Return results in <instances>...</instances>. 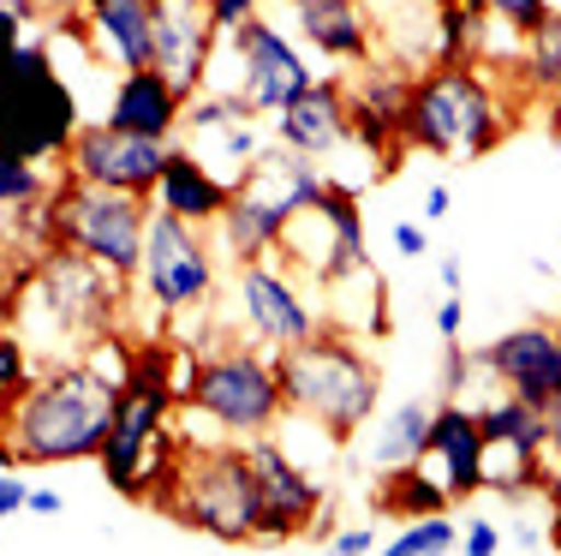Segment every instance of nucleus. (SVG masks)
I'll return each mask as SVG.
<instances>
[{"instance_id": "f257e3e1", "label": "nucleus", "mask_w": 561, "mask_h": 556, "mask_svg": "<svg viewBox=\"0 0 561 556\" xmlns=\"http://www.w3.org/2000/svg\"><path fill=\"white\" fill-rule=\"evenodd\" d=\"M119 413V377L102 365H55L24 383L12 407H0L12 461L24 467H72L102 455Z\"/></svg>"}, {"instance_id": "f03ea898", "label": "nucleus", "mask_w": 561, "mask_h": 556, "mask_svg": "<svg viewBox=\"0 0 561 556\" xmlns=\"http://www.w3.org/2000/svg\"><path fill=\"white\" fill-rule=\"evenodd\" d=\"M280 371V401L293 419H311L329 443H353L365 419L377 413L382 395V365L341 329H317L299 348L275 353Z\"/></svg>"}, {"instance_id": "7ed1b4c3", "label": "nucleus", "mask_w": 561, "mask_h": 556, "mask_svg": "<svg viewBox=\"0 0 561 556\" xmlns=\"http://www.w3.org/2000/svg\"><path fill=\"white\" fill-rule=\"evenodd\" d=\"M514 132V109L502 90L490 84L484 66H431L407 84V114H400V138L407 150H431L448 162H478Z\"/></svg>"}, {"instance_id": "20e7f679", "label": "nucleus", "mask_w": 561, "mask_h": 556, "mask_svg": "<svg viewBox=\"0 0 561 556\" xmlns=\"http://www.w3.org/2000/svg\"><path fill=\"white\" fill-rule=\"evenodd\" d=\"M168 491H180L168 521L209 533L216 545H257L263 538V479L251 449H233L221 436L216 443H185ZM168 491L156 497V509L168 502Z\"/></svg>"}, {"instance_id": "39448f33", "label": "nucleus", "mask_w": 561, "mask_h": 556, "mask_svg": "<svg viewBox=\"0 0 561 556\" xmlns=\"http://www.w3.org/2000/svg\"><path fill=\"white\" fill-rule=\"evenodd\" d=\"M78 138V102L55 78L43 43H19L0 60V144L19 156H66Z\"/></svg>"}, {"instance_id": "423d86ee", "label": "nucleus", "mask_w": 561, "mask_h": 556, "mask_svg": "<svg viewBox=\"0 0 561 556\" xmlns=\"http://www.w3.org/2000/svg\"><path fill=\"white\" fill-rule=\"evenodd\" d=\"M180 401H185V413L209 419V431L245 436V443L263 431H275V419H287L275 353H257V348L209 353V360L192 371V389H185Z\"/></svg>"}, {"instance_id": "0eeeda50", "label": "nucleus", "mask_w": 561, "mask_h": 556, "mask_svg": "<svg viewBox=\"0 0 561 556\" xmlns=\"http://www.w3.org/2000/svg\"><path fill=\"white\" fill-rule=\"evenodd\" d=\"M150 197L108 192V185H84L66 174L60 180V222L66 246L84 251L90 263H102L108 275H138L144 270V234H150Z\"/></svg>"}, {"instance_id": "6e6552de", "label": "nucleus", "mask_w": 561, "mask_h": 556, "mask_svg": "<svg viewBox=\"0 0 561 556\" xmlns=\"http://www.w3.org/2000/svg\"><path fill=\"white\" fill-rule=\"evenodd\" d=\"M144 294L162 311H197L216 294V246L209 228L180 222L168 209H150V234H144Z\"/></svg>"}, {"instance_id": "1a4fd4ad", "label": "nucleus", "mask_w": 561, "mask_h": 556, "mask_svg": "<svg viewBox=\"0 0 561 556\" xmlns=\"http://www.w3.org/2000/svg\"><path fill=\"white\" fill-rule=\"evenodd\" d=\"M251 461H257V479H263V538H305V533H335V502L329 491L275 443L270 431L251 436Z\"/></svg>"}, {"instance_id": "9d476101", "label": "nucleus", "mask_w": 561, "mask_h": 556, "mask_svg": "<svg viewBox=\"0 0 561 556\" xmlns=\"http://www.w3.org/2000/svg\"><path fill=\"white\" fill-rule=\"evenodd\" d=\"M221 43L233 48V60H239V97H245L251 109L263 114V121H275V114L287 109L299 90L317 84L311 66H305V55L275 31L270 19L233 24V31H221Z\"/></svg>"}, {"instance_id": "9b49d317", "label": "nucleus", "mask_w": 561, "mask_h": 556, "mask_svg": "<svg viewBox=\"0 0 561 556\" xmlns=\"http://www.w3.org/2000/svg\"><path fill=\"white\" fill-rule=\"evenodd\" d=\"M168 150L173 144H162V138H138V132H119L108 121H96V126H78L72 150H66V174L84 180V185L150 197L162 168H168Z\"/></svg>"}, {"instance_id": "f8f14e48", "label": "nucleus", "mask_w": 561, "mask_h": 556, "mask_svg": "<svg viewBox=\"0 0 561 556\" xmlns=\"http://www.w3.org/2000/svg\"><path fill=\"white\" fill-rule=\"evenodd\" d=\"M239 311H245V329L257 336V348H299L305 336H317V311L305 299V287L293 282L287 270H275L270 258L257 263H239Z\"/></svg>"}, {"instance_id": "ddd939ff", "label": "nucleus", "mask_w": 561, "mask_h": 556, "mask_svg": "<svg viewBox=\"0 0 561 556\" xmlns=\"http://www.w3.org/2000/svg\"><path fill=\"white\" fill-rule=\"evenodd\" d=\"M221 24L209 0H156V66L173 78L185 102L209 90V66H216Z\"/></svg>"}, {"instance_id": "4468645a", "label": "nucleus", "mask_w": 561, "mask_h": 556, "mask_svg": "<svg viewBox=\"0 0 561 556\" xmlns=\"http://www.w3.org/2000/svg\"><path fill=\"white\" fill-rule=\"evenodd\" d=\"M478 365H484L502 389H514L519 401L543 407V413L561 401V336H556V324L507 329V336H496L478 353Z\"/></svg>"}, {"instance_id": "2eb2a0df", "label": "nucleus", "mask_w": 561, "mask_h": 556, "mask_svg": "<svg viewBox=\"0 0 561 556\" xmlns=\"http://www.w3.org/2000/svg\"><path fill=\"white\" fill-rule=\"evenodd\" d=\"M484 425L478 407L466 401H443L431 413V436H424V461H436V479L448 485L454 502H472L484 491Z\"/></svg>"}, {"instance_id": "dca6fc26", "label": "nucleus", "mask_w": 561, "mask_h": 556, "mask_svg": "<svg viewBox=\"0 0 561 556\" xmlns=\"http://www.w3.org/2000/svg\"><path fill=\"white\" fill-rule=\"evenodd\" d=\"M270 138L287 144V150H305V156H335L353 144V121H346V84L335 78H317L311 90L287 102V109L270 121Z\"/></svg>"}, {"instance_id": "f3484780", "label": "nucleus", "mask_w": 561, "mask_h": 556, "mask_svg": "<svg viewBox=\"0 0 561 556\" xmlns=\"http://www.w3.org/2000/svg\"><path fill=\"white\" fill-rule=\"evenodd\" d=\"M108 126L138 132V138H162V144H173V132L185 126V97L173 90V78L162 72V66L119 72L114 102H108Z\"/></svg>"}, {"instance_id": "a211bd4d", "label": "nucleus", "mask_w": 561, "mask_h": 556, "mask_svg": "<svg viewBox=\"0 0 561 556\" xmlns=\"http://www.w3.org/2000/svg\"><path fill=\"white\" fill-rule=\"evenodd\" d=\"M305 48L341 66H370V12L365 0H287Z\"/></svg>"}, {"instance_id": "6ab92c4d", "label": "nucleus", "mask_w": 561, "mask_h": 556, "mask_svg": "<svg viewBox=\"0 0 561 556\" xmlns=\"http://www.w3.org/2000/svg\"><path fill=\"white\" fill-rule=\"evenodd\" d=\"M150 204L168 209V216H180V222H197V228H216L221 209L233 204V185L221 174H209V162L197 150H168V168H162V180H156Z\"/></svg>"}, {"instance_id": "aec40b11", "label": "nucleus", "mask_w": 561, "mask_h": 556, "mask_svg": "<svg viewBox=\"0 0 561 556\" xmlns=\"http://www.w3.org/2000/svg\"><path fill=\"white\" fill-rule=\"evenodd\" d=\"M84 19L119 72L156 66V0H84Z\"/></svg>"}, {"instance_id": "412c9836", "label": "nucleus", "mask_w": 561, "mask_h": 556, "mask_svg": "<svg viewBox=\"0 0 561 556\" xmlns=\"http://www.w3.org/2000/svg\"><path fill=\"white\" fill-rule=\"evenodd\" d=\"M431 401H394L382 413L365 419V443H358V461L370 473L407 467V461H424V436H431Z\"/></svg>"}, {"instance_id": "4be33fe9", "label": "nucleus", "mask_w": 561, "mask_h": 556, "mask_svg": "<svg viewBox=\"0 0 561 556\" xmlns=\"http://www.w3.org/2000/svg\"><path fill=\"white\" fill-rule=\"evenodd\" d=\"M317 216H323V234H329L323 282H346V275H370V258H365V216H358V192H353V185L329 174L323 197H317Z\"/></svg>"}, {"instance_id": "5701e85b", "label": "nucleus", "mask_w": 561, "mask_h": 556, "mask_svg": "<svg viewBox=\"0 0 561 556\" xmlns=\"http://www.w3.org/2000/svg\"><path fill=\"white\" fill-rule=\"evenodd\" d=\"M287 209L270 204V197H257L251 185H239L233 192V204L221 209V222H216V234H221V251L233 263H257V258H270V251L280 246V234H287Z\"/></svg>"}, {"instance_id": "b1692460", "label": "nucleus", "mask_w": 561, "mask_h": 556, "mask_svg": "<svg viewBox=\"0 0 561 556\" xmlns=\"http://www.w3.org/2000/svg\"><path fill=\"white\" fill-rule=\"evenodd\" d=\"M370 502H377V514H389V521H419V514L454 509L448 485L436 479L424 461H407V467L377 473V491H370Z\"/></svg>"}, {"instance_id": "393cba45", "label": "nucleus", "mask_w": 561, "mask_h": 556, "mask_svg": "<svg viewBox=\"0 0 561 556\" xmlns=\"http://www.w3.org/2000/svg\"><path fill=\"white\" fill-rule=\"evenodd\" d=\"M478 425H484V443H496V449H519V455H543L550 449V413L519 401L514 389H502L496 401L478 407Z\"/></svg>"}, {"instance_id": "a878e982", "label": "nucleus", "mask_w": 561, "mask_h": 556, "mask_svg": "<svg viewBox=\"0 0 561 556\" xmlns=\"http://www.w3.org/2000/svg\"><path fill=\"white\" fill-rule=\"evenodd\" d=\"M490 36V7L484 0H436V36H431V66H466L484 55Z\"/></svg>"}, {"instance_id": "bb28decb", "label": "nucleus", "mask_w": 561, "mask_h": 556, "mask_svg": "<svg viewBox=\"0 0 561 556\" xmlns=\"http://www.w3.org/2000/svg\"><path fill=\"white\" fill-rule=\"evenodd\" d=\"M519 78H526V90H538V97H550V102L561 97V7H550V19L526 36Z\"/></svg>"}, {"instance_id": "cd10ccee", "label": "nucleus", "mask_w": 561, "mask_h": 556, "mask_svg": "<svg viewBox=\"0 0 561 556\" xmlns=\"http://www.w3.org/2000/svg\"><path fill=\"white\" fill-rule=\"evenodd\" d=\"M239 121H263L257 109H251L239 90H197L192 102H185V138H209V132H227V126H239Z\"/></svg>"}, {"instance_id": "c85d7f7f", "label": "nucleus", "mask_w": 561, "mask_h": 556, "mask_svg": "<svg viewBox=\"0 0 561 556\" xmlns=\"http://www.w3.org/2000/svg\"><path fill=\"white\" fill-rule=\"evenodd\" d=\"M389 556H448L460 551V521L443 509V514H419V521H400V533L382 545Z\"/></svg>"}, {"instance_id": "c756f323", "label": "nucleus", "mask_w": 561, "mask_h": 556, "mask_svg": "<svg viewBox=\"0 0 561 556\" xmlns=\"http://www.w3.org/2000/svg\"><path fill=\"white\" fill-rule=\"evenodd\" d=\"M43 185H48V174L31 162V156H19V150L0 144V209H31L36 197H43Z\"/></svg>"}, {"instance_id": "7c9ffc66", "label": "nucleus", "mask_w": 561, "mask_h": 556, "mask_svg": "<svg viewBox=\"0 0 561 556\" xmlns=\"http://www.w3.org/2000/svg\"><path fill=\"white\" fill-rule=\"evenodd\" d=\"M484 7H490V19L507 24V31L519 36V43H526V36L550 19V0H484Z\"/></svg>"}, {"instance_id": "2f4dec72", "label": "nucleus", "mask_w": 561, "mask_h": 556, "mask_svg": "<svg viewBox=\"0 0 561 556\" xmlns=\"http://www.w3.org/2000/svg\"><path fill=\"white\" fill-rule=\"evenodd\" d=\"M24 383H31V360H24V341H19V336H7V348H0V407L19 401Z\"/></svg>"}, {"instance_id": "473e14b6", "label": "nucleus", "mask_w": 561, "mask_h": 556, "mask_svg": "<svg viewBox=\"0 0 561 556\" xmlns=\"http://www.w3.org/2000/svg\"><path fill=\"white\" fill-rule=\"evenodd\" d=\"M496 551H507L502 526L484 521V514H472V521L460 526V556H496Z\"/></svg>"}, {"instance_id": "72a5a7b5", "label": "nucleus", "mask_w": 561, "mask_h": 556, "mask_svg": "<svg viewBox=\"0 0 561 556\" xmlns=\"http://www.w3.org/2000/svg\"><path fill=\"white\" fill-rule=\"evenodd\" d=\"M472 371H478V353H466L460 341H448V353H443V401H460Z\"/></svg>"}, {"instance_id": "f704fd0d", "label": "nucleus", "mask_w": 561, "mask_h": 556, "mask_svg": "<svg viewBox=\"0 0 561 556\" xmlns=\"http://www.w3.org/2000/svg\"><path fill=\"white\" fill-rule=\"evenodd\" d=\"M329 551L335 556H370L377 551V533H370V526H335V533H329Z\"/></svg>"}, {"instance_id": "c9c22d12", "label": "nucleus", "mask_w": 561, "mask_h": 556, "mask_svg": "<svg viewBox=\"0 0 561 556\" xmlns=\"http://www.w3.org/2000/svg\"><path fill=\"white\" fill-rule=\"evenodd\" d=\"M209 12H216V24H221V31H233V24L257 19V12H263V0H209Z\"/></svg>"}, {"instance_id": "e433bc0d", "label": "nucleus", "mask_w": 561, "mask_h": 556, "mask_svg": "<svg viewBox=\"0 0 561 556\" xmlns=\"http://www.w3.org/2000/svg\"><path fill=\"white\" fill-rule=\"evenodd\" d=\"M502 538H507V551H550V526H526V521H514Z\"/></svg>"}, {"instance_id": "4c0bfd02", "label": "nucleus", "mask_w": 561, "mask_h": 556, "mask_svg": "<svg viewBox=\"0 0 561 556\" xmlns=\"http://www.w3.org/2000/svg\"><path fill=\"white\" fill-rule=\"evenodd\" d=\"M394 251L400 258H424V251H431V234H424L419 222H394Z\"/></svg>"}, {"instance_id": "58836bf2", "label": "nucleus", "mask_w": 561, "mask_h": 556, "mask_svg": "<svg viewBox=\"0 0 561 556\" xmlns=\"http://www.w3.org/2000/svg\"><path fill=\"white\" fill-rule=\"evenodd\" d=\"M24 497H31V491H24L19 473H0V521H12V514L24 509Z\"/></svg>"}, {"instance_id": "ea45409f", "label": "nucleus", "mask_w": 561, "mask_h": 556, "mask_svg": "<svg viewBox=\"0 0 561 556\" xmlns=\"http://www.w3.org/2000/svg\"><path fill=\"white\" fill-rule=\"evenodd\" d=\"M460 324H466V306H460V294H448L443 306H436V336L454 341V336H460Z\"/></svg>"}, {"instance_id": "a19ab883", "label": "nucleus", "mask_w": 561, "mask_h": 556, "mask_svg": "<svg viewBox=\"0 0 561 556\" xmlns=\"http://www.w3.org/2000/svg\"><path fill=\"white\" fill-rule=\"evenodd\" d=\"M19 31H24V12H12V7H0V60L19 48Z\"/></svg>"}, {"instance_id": "79ce46f5", "label": "nucleus", "mask_w": 561, "mask_h": 556, "mask_svg": "<svg viewBox=\"0 0 561 556\" xmlns=\"http://www.w3.org/2000/svg\"><path fill=\"white\" fill-rule=\"evenodd\" d=\"M454 209V197H448V185H431V192H424V222H443Z\"/></svg>"}, {"instance_id": "37998d69", "label": "nucleus", "mask_w": 561, "mask_h": 556, "mask_svg": "<svg viewBox=\"0 0 561 556\" xmlns=\"http://www.w3.org/2000/svg\"><path fill=\"white\" fill-rule=\"evenodd\" d=\"M436 275H443V287H448V294H460V282H466V263H460V258H454V251H448V258L436 263Z\"/></svg>"}, {"instance_id": "c03bdc74", "label": "nucleus", "mask_w": 561, "mask_h": 556, "mask_svg": "<svg viewBox=\"0 0 561 556\" xmlns=\"http://www.w3.org/2000/svg\"><path fill=\"white\" fill-rule=\"evenodd\" d=\"M24 509H31V514H60L66 502H60L55 491H31V497H24Z\"/></svg>"}, {"instance_id": "a18cd8bd", "label": "nucleus", "mask_w": 561, "mask_h": 556, "mask_svg": "<svg viewBox=\"0 0 561 556\" xmlns=\"http://www.w3.org/2000/svg\"><path fill=\"white\" fill-rule=\"evenodd\" d=\"M543 455H556V467H561V401L550 407V449Z\"/></svg>"}, {"instance_id": "49530a36", "label": "nucleus", "mask_w": 561, "mask_h": 556, "mask_svg": "<svg viewBox=\"0 0 561 556\" xmlns=\"http://www.w3.org/2000/svg\"><path fill=\"white\" fill-rule=\"evenodd\" d=\"M556 509H550V521H543V526H550V551H561V485H556Z\"/></svg>"}, {"instance_id": "de8ad7c7", "label": "nucleus", "mask_w": 561, "mask_h": 556, "mask_svg": "<svg viewBox=\"0 0 561 556\" xmlns=\"http://www.w3.org/2000/svg\"><path fill=\"white\" fill-rule=\"evenodd\" d=\"M43 7L48 12H84V0H36V12H43Z\"/></svg>"}, {"instance_id": "09e8293b", "label": "nucleus", "mask_w": 561, "mask_h": 556, "mask_svg": "<svg viewBox=\"0 0 561 556\" xmlns=\"http://www.w3.org/2000/svg\"><path fill=\"white\" fill-rule=\"evenodd\" d=\"M0 7H12V12H24V19H36V0H0Z\"/></svg>"}, {"instance_id": "8fccbe9b", "label": "nucleus", "mask_w": 561, "mask_h": 556, "mask_svg": "<svg viewBox=\"0 0 561 556\" xmlns=\"http://www.w3.org/2000/svg\"><path fill=\"white\" fill-rule=\"evenodd\" d=\"M7 336H12V329H7V317H0V348H7Z\"/></svg>"}, {"instance_id": "3c124183", "label": "nucleus", "mask_w": 561, "mask_h": 556, "mask_svg": "<svg viewBox=\"0 0 561 556\" xmlns=\"http://www.w3.org/2000/svg\"><path fill=\"white\" fill-rule=\"evenodd\" d=\"M556 336H561V299H556Z\"/></svg>"}, {"instance_id": "603ef678", "label": "nucleus", "mask_w": 561, "mask_h": 556, "mask_svg": "<svg viewBox=\"0 0 561 556\" xmlns=\"http://www.w3.org/2000/svg\"><path fill=\"white\" fill-rule=\"evenodd\" d=\"M556 132H561V97H556Z\"/></svg>"}]
</instances>
